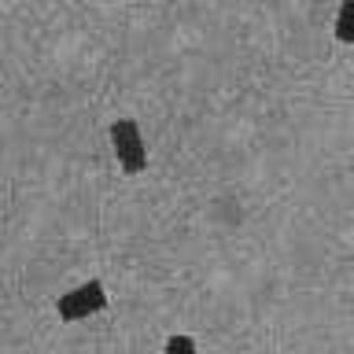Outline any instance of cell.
Returning <instances> with one entry per match:
<instances>
[{"label": "cell", "mask_w": 354, "mask_h": 354, "mask_svg": "<svg viewBox=\"0 0 354 354\" xmlns=\"http://www.w3.org/2000/svg\"><path fill=\"white\" fill-rule=\"evenodd\" d=\"M111 144H115V159L126 174H140L148 166V148H144L140 126L133 118H115L111 122Z\"/></svg>", "instance_id": "cell-2"}, {"label": "cell", "mask_w": 354, "mask_h": 354, "mask_svg": "<svg viewBox=\"0 0 354 354\" xmlns=\"http://www.w3.org/2000/svg\"><path fill=\"white\" fill-rule=\"evenodd\" d=\"M104 310H107V288H104V281H96V277L55 299V314H59V321H82V317L104 314Z\"/></svg>", "instance_id": "cell-1"}, {"label": "cell", "mask_w": 354, "mask_h": 354, "mask_svg": "<svg viewBox=\"0 0 354 354\" xmlns=\"http://www.w3.org/2000/svg\"><path fill=\"white\" fill-rule=\"evenodd\" d=\"M162 351H166V354H196L199 343H196L192 336H170V339L162 343Z\"/></svg>", "instance_id": "cell-4"}, {"label": "cell", "mask_w": 354, "mask_h": 354, "mask_svg": "<svg viewBox=\"0 0 354 354\" xmlns=\"http://www.w3.org/2000/svg\"><path fill=\"white\" fill-rule=\"evenodd\" d=\"M336 41L354 44V0H343L336 11Z\"/></svg>", "instance_id": "cell-3"}]
</instances>
